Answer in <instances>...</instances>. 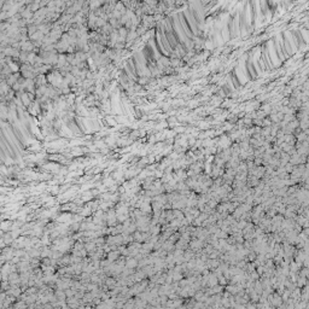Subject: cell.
<instances>
[{
	"instance_id": "cell-11",
	"label": "cell",
	"mask_w": 309,
	"mask_h": 309,
	"mask_svg": "<svg viewBox=\"0 0 309 309\" xmlns=\"http://www.w3.org/2000/svg\"><path fill=\"white\" fill-rule=\"evenodd\" d=\"M0 279H1V275H0Z\"/></svg>"
},
{
	"instance_id": "cell-6",
	"label": "cell",
	"mask_w": 309,
	"mask_h": 309,
	"mask_svg": "<svg viewBox=\"0 0 309 309\" xmlns=\"http://www.w3.org/2000/svg\"><path fill=\"white\" fill-rule=\"evenodd\" d=\"M22 100H23L24 105H29V99H28V96H27V94H22Z\"/></svg>"
},
{
	"instance_id": "cell-8",
	"label": "cell",
	"mask_w": 309,
	"mask_h": 309,
	"mask_svg": "<svg viewBox=\"0 0 309 309\" xmlns=\"http://www.w3.org/2000/svg\"><path fill=\"white\" fill-rule=\"evenodd\" d=\"M0 290H1V283H0Z\"/></svg>"
},
{
	"instance_id": "cell-1",
	"label": "cell",
	"mask_w": 309,
	"mask_h": 309,
	"mask_svg": "<svg viewBox=\"0 0 309 309\" xmlns=\"http://www.w3.org/2000/svg\"><path fill=\"white\" fill-rule=\"evenodd\" d=\"M9 117V109L6 108L5 103H0V118L6 120Z\"/></svg>"
},
{
	"instance_id": "cell-2",
	"label": "cell",
	"mask_w": 309,
	"mask_h": 309,
	"mask_svg": "<svg viewBox=\"0 0 309 309\" xmlns=\"http://www.w3.org/2000/svg\"><path fill=\"white\" fill-rule=\"evenodd\" d=\"M11 227H12L11 221H4V222L0 224V231L7 232V231H10V230H11Z\"/></svg>"
},
{
	"instance_id": "cell-10",
	"label": "cell",
	"mask_w": 309,
	"mask_h": 309,
	"mask_svg": "<svg viewBox=\"0 0 309 309\" xmlns=\"http://www.w3.org/2000/svg\"><path fill=\"white\" fill-rule=\"evenodd\" d=\"M0 51H1V46H0Z\"/></svg>"
},
{
	"instance_id": "cell-9",
	"label": "cell",
	"mask_w": 309,
	"mask_h": 309,
	"mask_svg": "<svg viewBox=\"0 0 309 309\" xmlns=\"http://www.w3.org/2000/svg\"><path fill=\"white\" fill-rule=\"evenodd\" d=\"M3 309H10V308H9V307H7V308H3Z\"/></svg>"
},
{
	"instance_id": "cell-4",
	"label": "cell",
	"mask_w": 309,
	"mask_h": 309,
	"mask_svg": "<svg viewBox=\"0 0 309 309\" xmlns=\"http://www.w3.org/2000/svg\"><path fill=\"white\" fill-rule=\"evenodd\" d=\"M17 76H18V74L10 75V76H9V79H7V81H6V83H7L9 86H11V85H15V83L17 82Z\"/></svg>"
},
{
	"instance_id": "cell-7",
	"label": "cell",
	"mask_w": 309,
	"mask_h": 309,
	"mask_svg": "<svg viewBox=\"0 0 309 309\" xmlns=\"http://www.w3.org/2000/svg\"><path fill=\"white\" fill-rule=\"evenodd\" d=\"M9 287V282H3L1 283V290H6Z\"/></svg>"
},
{
	"instance_id": "cell-3",
	"label": "cell",
	"mask_w": 309,
	"mask_h": 309,
	"mask_svg": "<svg viewBox=\"0 0 309 309\" xmlns=\"http://www.w3.org/2000/svg\"><path fill=\"white\" fill-rule=\"evenodd\" d=\"M9 293H10L11 296H13V297H17V296H19L21 290H19L17 286H12V289H9Z\"/></svg>"
},
{
	"instance_id": "cell-5",
	"label": "cell",
	"mask_w": 309,
	"mask_h": 309,
	"mask_svg": "<svg viewBox=\"0 0 309 309\" xmlns=\"http://www.w3.org/2000/svg\"><path fill=\"white\" fill-rule=\"evenodd\" d=\"M12 239H13V238L11 237V234H10V233H6V234L3 237V241L5 243V245H6V244H10V243L12 241Z\"/></svg>"
}]
</instances>
